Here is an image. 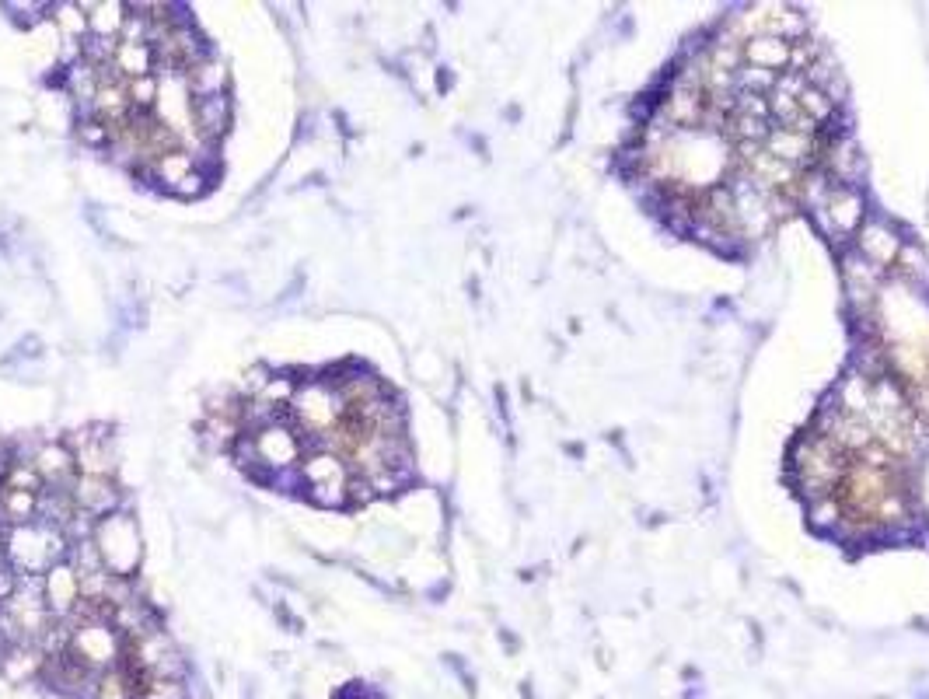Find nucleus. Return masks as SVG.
Returning <instances> with one entry per match:
<instances>
[{
    "instance_id": "obj_1",
    "label": "nucleus",
    "mask_w": 929,
    "mask_h": 699,
    "mask_svg": "<svg viewBox=\"0 0 929 699\" xmlns=\"http://www.w3.org/2000/svg\"><path fill=\"white\" fill-rule=\"evenodd\" d=\"M70 542L60 528L42 525V521H28V525H14L4 535V560L18 570L21 577H42L56 567L67 563Z\"/></svg>"
},
{
    "instance_id": "obj_2",
    "label": "nucleus",
    "mask_w": 929,
    "mask_h": 699,
    "mask_svg": "<svg viewBox=\"0 0 929 699\" xmlns=\"http://www.w3.org/2000/svg\"><path fill=\"white\" fill-rule=\"evenodd\" d=\"M95 546L116 577H130L140 563V532L130 514H109L95 525Z\"/></svg>"
},
{
    "instance_id": "obj_3",
    "label": "nucleus",
    "mask_w": 929,
    "mask_h": 699,
    "mask_svg": "<svg viewBox=\"0 0 929 699\" xmlns=\"http://www.w3.org/2000/svg\"><path fill=\"white\" fill-rule=\"evenodd\" d=\"M301 476L311 486V500L322 507L346 504V483H350V465L336 451H315L301 462Z\"/></svg>"
},
{
    "instance_id": "obj_4",
    "label": "nucleus",
    "mask_w": 929,
    "mask_h": 699,
    "mask_svg": "<svg viewBox=\"0 0 929 699\" xmlns=\"http://www.w3.org/2000/svg\"><path fill=\"white\" fill-rule=\"evenodd\" d=\"M252 444H255V455H259V465L276 469V472H287L290 465L301 458V437L290 427H280V423H273V427H266V430H255Z\"/></svg>"
},
{
    "instance_id": "obj_5",
    "label": "nucleus",
    "mask_w": 929,
    "mask_h": 699,
    "mask_svg": "<svg viewBox=\"0 0 929 699\" xmlns=\"http://www.w3.org/2000/svg\"><path fill=\"white\" fill-rule=\"evenodd\" d=\"M28 465L39 472L42 486H49V490H67V493L74 490L77 462H74V451H67L63 444H42Z\"/></svg>"
},
{
    "instance_id": "obj_6",
    "label": "nucleus",
    "mask_w": 929,
    "mask_h": 699,
    "mask_svg": "<svg viewBox=\"0 0 929 699\" xmlns=\"http://www.w3.org/2000/svg\"><path fill=\"white\" fill-rule=\"evenodd\" d=\"M42 588H46V605L53 619H67L81 605V581L70 563H56L49 574H42Z\"/></svg>"
},
{
    "instance_id": "obj_7",
    "label": "nucleus",
    "mask_w": 929,
    "mask_h": 699,
    "mask_svg": "<svg viewBox=\"0 0 929 699\" xmlns=\"http://www.w3.org/2000/svg\"><path fill=\"white\" fill-rule=\"evenodd\" d=\"M70 497H74L77 511H84V514H91V518L102 521V518H109V511L116 507L119 493L105 476H77Z\"/></svg>"
},
{
    "instance_id": "obj_8",
    "label": "nucleus",
    "mask_w": 929,
    "mask_h": 699,
    "mask_svg": "<svg viewBox=\"0 0 929 699\" xmlns=\"http://www.w3.org/2000/svg\"><path fill=\"white\" fill-rule=\"evenodd\" d=\"M74 462L81 469V476H105L116 469L112 462V448H109V434H84L81 448L74 451Z\"/></svg>"
},
{
    "instance_id": "obj_9",
    "label": "nucleus",
    "mask_w": 929,
    "mask_h": 699,
    "mask_svg": "<svg viewBox=\"0 0 929 699\" xmlns=\"http://www.w3.org/2000/svg\"><path fill=\"white\" fill-rule=\"evenodd\" d=\"M228 116H231L228 95H210V98H196L193 102V126L203 140H210V144H217V137H221L224 126H228Z\"/></svg>"
},
{
    "instance_id": "obj_10",
    "label": "nucleus",
    "mask_w": 929,
    "mask_h": 699,
    "mask_svg": "<svg viewBox=\"0 0 929 699\" xmlns=\"http://www.w3.org/2000/svg\"><path fill=\"white\" fill-rule=\"evenodd\" d=\"M0 668H4V675L11 682L32 679L39 668H46V654L39 651V644H7Z\"/></svg>"
},
{
    "instance_id": "obj_11",
    "label": "nucleus",
    "mask_w": 929,
    "mask_h": 699,
    "mask_svg": "<svg viewBox=\"0 0 929 699\" xmlns=\"http://www.w3.org/2000/svg\"><path fill=\"white\" fill-rule=\"evenodd\" d=\"M84 18H88V35H98V39H119L123 32L126 18H130V7L126 4H81Z\"/></svg>"
},
{
    "instance_id": "obj_12",
    "label": "nucleus",
    "mask_w": 929,
    "mask_h": 699,
    "mask_svg": "<svg viewBox=\"0 0 929 699\" xmlns=\"http://www.w3.org/2000/svg\"><path fill=\"white\" fill-rule=\"evenodd\" d=\"M116 70L123 81H137V77L154 74V49L147 42H119L116 49Z\"/></svg>"
},
{
    "instance_id": "obj_13",
    "label": "nucleus",
    "mask_w": 929,
    "mask_h": 699,
    "mask_svg": "<svg viewBox=\"0 0 929 699\" xmlns=\"http://www.w3.org/2000/svg\"><path fill=\"white\" fill-rule=\"evenodd\" d=\"M147 172L158 175V179L175 193V189H179L182 182H186L189 175L196 172V161H193V154H186L179 147V151H168V154H161L158 161H151V165H147Z\"/></svg>"
},
{
    "instance_id": "obj_14",
    "label": "nucleus",
    "mask_w": 929,
    "mask_h": 699,
    "mask_svg": "<svg viewBox=\"0 0 929 699\" xmlns=\"http://www.w3.org/2000/svg\"><path fill=\"white\" fill-rule=\"evenodd\" d=\"M186 77H189V91H193V98L224 95V84H228V70H224L217 60H210V56L196 63V67H189Z\"/></svg>"
},
{
    "instance_id": "obj_15",
    "label": "nucleus",
    "mask_w": 929,
    "mask_h": 699,
    "mask_svg": "<svg viewBox=\"0 0 929 699\" xmlns=\"http://www.w3.org/2000/svg\"><path fill=\"white\" fill-rule=\"evenodd\" d=\"M35 507H39V493H28V490H0V518L7 521V525H28V521H35Z\"/></svg>"
},
{
    "instance_id": "obj_16",
    "label": "nucleus",
    "mask_w": 929,
    "mask_h": 699,
    "mask_svg": "<svg viewBox=\"0 0 929 699\" xmlns=\"http://www.w3.org/2000/svg\"><path fill=\"white\" fill-rule=\"evenodd\" d=\"M67 88H70V95L77 98V105H84V112H88L91 102H95V95H98V88H102V77H98L95 63L84 60V63H77V67H70Z\"/></svg>"
},
{
    "instance_id": "obj_17",
    "label": "nucleus",
    "mask_w": 929,
    "mask_h": 699,
    "mask_svg": "<svg viewBox=\"0 0 929 699\" xmlns=\"http://www.w3.org/2000/svg\"><path fill=\"white\" fill-rule=\"evenodd\" d=\"M91 699H140V686L126 668H112L98 679L95 696Z\"/></svg>"
},
{
    "instance_id": "obj_18",
    "label": "nucleus",
    "mask_w": 929,
    "mask_h": 699,
    "mask_svg": "<svg viewBox=\"0 0 929 699\" xmlns=\"http://www.w3.org/2000/svg\"><path fill=\"white\" fill-rule=\"evenodd\" d=\"M126 95H130L133 112H151L154 98H158V77L147 74V77H137V81H126Z\"/></svg>"
},
{
    "instance_id": "obj_19",
    "label": "nucleus",
    "mask_w": 929,
    "mask_h": 699,
    "mask_svg": "<svg viewBox=\"0 0 929 699\" xmlns=\"http://www.w3.org/2000/svg\"><path fill=\"white\" fill-rule=\"evenodd\" d=\"M140 699H189V693H186V686H182V679L179 682L154 679L140 686Z\"/></svg>"
},
{
    "instance_id": "obj_20",
    "label": "nucleus",
    "mask_w": 929,
    "mask_h": 699,
    "mask_svg": "<svg viewBox=\"0 0 929 699\" xmlns=\"http://www.w3.org/2000/svg\"><path fill=\"white\" fill-rule=\"evenodd\" d=\"M18 581H21V574L11 567V563L4 560V556H0V602L14 595V588H18Z\"/></svg>"
},
{
    "instance_id": "obj_21",
    "label": "nucleus",
    "mask_w": 929,
    "mask_h": 699,
    "mask_svg": "<svg viewBox=\"0 0 929 699\" xmlns=\"http://www.w3.org/2000/svg\"><path fill=\"white\" fill-rule=\"evenodd\" d=\"M81 140L84 144H109V130H105L102 123H95V119H88V123L81 126Z\"/></svg>"
},
{
    "instance_id": "obj_22",
    "label": "nucleus",
    "mask_w": 929,
    "mask_h": 699,
    "mask_svg": "<svg viewBox=\"0 0 929 699\" xmlns=\"http://www.w3.org/2000/svg\"><path fill=\"white\" fill-rule=\"evenodd\" d=\"M0 556H4V539H0Z\"/></svg>"
}]
</instances>
